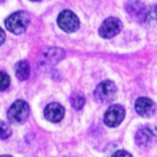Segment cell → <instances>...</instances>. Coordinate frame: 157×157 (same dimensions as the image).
<instances>
[{
	"label": "cell",
	"mask_w": 157,
	"mask_h": 157,
	"mask_svg": "<svg viewBox=\"0 0 157 157\" xmlns=\"http://www.w3.org/2000/svg\"><path fill=\"white\" fill-rule=\"evenodd\" d=\"M122 29L121 21L114 17L105 19L99 28V35L103 39H112L121 33Z\"/></svg>",
	"instance_id": "obj_6"
},
{
	"label": "cell",
	"mask_w": 157,
	"mask_h": 157,
	"mask_svg": "<svg viewBox=\"0 0 157 157\" xmlns=\"http://www.w3.org/2000/svg\"><path fill=\"white\" fill-rule=\"evenodd\" d=\"M30 1H33V2H39L41 0H30Z\"/></svg>",
	"instance_id": "obj_18"
},
{
	"label": "cell",
	"mask_w": 157,
	"mask_h": 157,
	"mask_svg": "<svg viewBox=\"0 0 157 157\" xmlns=\"http://www.w3.org/2000/svg\"><path fill=\"white\" fill-rule=\"evenodd\" d=\"M112 156L117 157V156H132L131 154L128 152L125 151V150H119V151L115 152L114 154H113Z\"/></svg>",
	"instance_id": "obj_16"
},
{
	"label": "cell",
	"mask_w": 157,
	"mask_h": 157,
	"mask_svg": "<svg viewBox=\"0 0 157 157\" xmlns=\"http://www.w3.org/2000/svg\"><path fill=\"white\" fill-rule=\"evenodd\" d=\"M135 108L136 113L144 118L152 117L156 110L155 103L151 99L147 97H140L135 101Z\"/></svg>",
	"instance_id": "obj_9"
},
{
	"label": "cell",
	"mask_w": 157,
	"mask_h": 157,
	"mask_svg": "<svg viewBox=\"0 0 157 157\" xmlns=\"http://www.w3.org/2000/svg\"><path fill=\"white\" fill-rule=\"evenodd\" d=\"M44 115L45 119L52 123H58L65 116V108L60 104L53 102L48 104L45 108Z\"/></svg>",
	"instance_id": "obj_10"
},
{
	"label": "cell",
	"mask_w": 157,
	"mask_h": 157,
	"mask_svg": "<svg viewBox=\"0 0 157 157\" xmlns=\"http://www.w3.org/2000/svg\"><path fill=\"white\" fill-rule=\"evenodd\" d=\"M155 138V131L148 127L140 128L135 135V142L140 147H147L154 142Z\"/></svg>",
	"instance_id": "obj_11"
},
{
	"label": "cell",
	"mask_w": 157,
	"mask_h": 157,
	"mask_svg": "<svg viewBox=\"0 0 157 157\" xmlns=\"http://www.w3.org/2000/svg\"><path fill=\"white\" fill-rule=\"evenodd\" d=\"M11 83L10 76L5 72L0 71V91L7 89Z\"/></svg>",
	"instance_id": "obj_15"
},
{
	"label": "cell",
	"mask_w": 157,
	"mask_h": 157,
	"mask_svg": "<svg viewBox=\"0 0 157 157\" xmlns=\"http://www.w3.org/2000/svg\"><path fill=\"white\" fill-rule=\"evenodd\" d=\"M66 53L63 49L59 47H51L42 51L37 59L38 66L41 69H48L54 67L56 64L65 58Z\"/></svg>",
	"instance_id": "obj_2"
},
{
	"label": "cell",
	"mask_w": 157,
	"mask_h": 157,
	"mask_svg": "<svg viewBox=\"0 0 157 157\" xmlns=\"http://www.w3.org/2000/svg\"><path fill=\"white\" fill-rule=\"evenodd\" d=\"M125 109L121 105H113L107 109L104 115V123L109 128H116L123 121Z\"/></svg>",
	"instance_id": "obj_7"
},
{
	"label": "cell",
	"mask_w": 157,
	"mask_h": 157,
	"mask_svg": "<svg viewBox=\"0 0 157 157\" xmlns=\"http://www.w3.org/2000/svg\"><path fill=\"white\" fill-rule=\"evenodd\" d=\"M30 115V107L25 101L18 100L11 105L8 112L7 118L13 124H22L26 121Z\"/></svg>",
	"instance_id": "obj_4"
},
{
	"label": "cell",
	"mask_w": 157,
	"mask_h": 157,
	"mask_svg": "<svg viewBox=\"0 0 157 157\" xmlns=\"http://www.w3.org/2000/svg\"><path fill=\"white\" fill-rule=\"evenodd\" d=\"M126 11L135 20L144 22L148 18L146 6L140 0H128L126 4Z\"/></svg>",
	"instance_id": "obj_8"
},
{
	"label": "cell",
	"mask_w": 157,
	"mask_h": 157,
	"mask_svg": "<svg viewBox=\"0 0 157 157\" xmlns=\"http://www.w3.org/2000/svg\"><path fill=\"white\" fill-rule=\"evenodd\" d=\"M11 135V129L7 124L0 120V140H6Z\"/></svg>",
	"instance_id": "obj_14"
},
{
	"label": "cell",
	"mask_w": 157,
	"mask_h": 157,
	"mask_svg": "<svg viewBox=\"0 0 157 157\" xmlns=\"http://www.w3.org/2000/svg\"><path fill=\"white\" fill-rule=\"evenodd\" d=\"M30 65L26 60H20L16 64L15 66V73L17 77L20 81L26 80L30 76Z\"/></svg>",
	"instance_id": "obj_12"
},
{
	"label": "cell",
	"mask_w": 157,
	"mask_h": 157,
	"mask_svg": "<svg viewBox=\"0 0 157 157\" xmlns=\"http://www.w3.org/2000/svg\"><path fill=\"white\" fill-rule=\"evenodd\" d=\"M31 22L30 15L26 11H18L12 13L6 19V27L11 33L19 35L24 33Z\"/></svg>",
	"instance_id": "obj_1"
},
{
	"label": "cell",
	"mask_w": 157,
	"mask_h": 157,
	"mask_svg": "<svg viewBox=\"0 0 157 157\" xmlns=\"http://www.w3.org/2000/svg\"><path fill=\"white\" fill-rule=\"evenodd\" d=\"M59 28L67 33H75L79 28V19L77 15L70 10L62 11L57 18Z\"/></svg>",
	"instance_id": "obj_5"
},
{
	"label": "cell",
	"mask_w": 157,
	"mask_h": 157,
	"mask_svg": "<svg viewBox=\"0 0 157 157\" xmlns=\"http://www.w3.org/2000/svg\"><path fill=\"white\" fill-rule=\"evenodd\" d=\"M117 97V86L112 80H104L97 86L94 90V98L99 103L107 104Z\"/></svg>",
	"instance_id": "obj_3"
},
{
	"label": "cell",
	"mask_w": 157,
	"mask_h": 157,
	"mask_svg": "<svg viewBox=\"0 0 157 157\" xmlns=\"http://www.w3.org/2000/svg\"><path fill=\"white\" fill-rule=\"evenodd\" d=\"M70 102H71L72 107L75 110H80L81 108H83L85 104H86V99L81 94L73 93L70 97Z\"/></svg>",
	"instance_id": "obj_13"
},
{
	"label": "cell",
	"mask_w": 157,
	"mask_h": 157,
	"mask_svg": "<svg viewBox=\"0 0 157 157\" xmlns=\"http://www.w3.org/2000/svg\"><path fill=\"white\" fill-rule=\"evenodd\" d=\"M5 40H6V33L4 32V30L0 27V46L4 44Z\"/></svg>",
	"instance_id": "obj_17"
}]
</instances>
